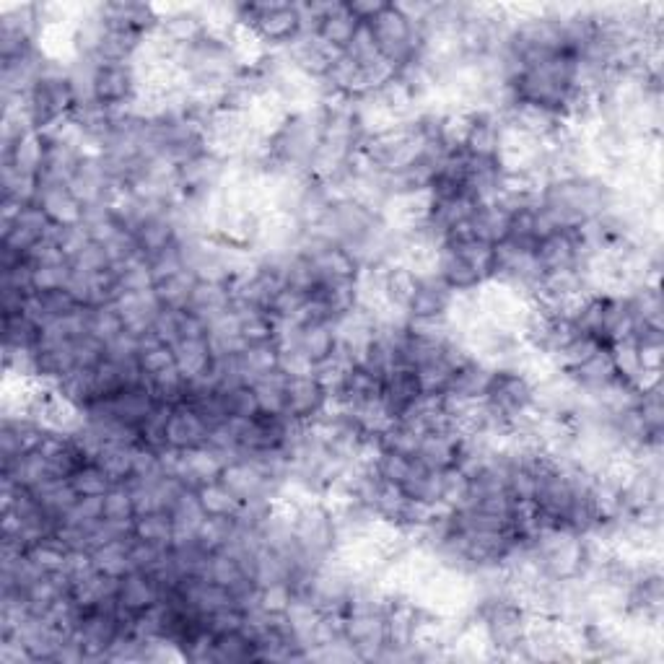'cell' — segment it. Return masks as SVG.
<instances>
[{"mask_svg":"<svg viewBox=\"0 0 664 664\" xmlns=\"http://www.w3.org/2000/svg\"><path fill=\"white\" fill-rule=\"evenodd\" d=\"M244 576H249V574L244 571L242 563H239L234 556H229V553H224V550H221V553H213V556H211V563H208V574H205V579L213 581V584H218V587L231 589V587H237Z\"/></svg>","mask_w":664,"mask_h":664,"instance_id":"cell-49","label":"cell"},{"mask_svg":"<svg viewBox=\"0 0 664 664\" xmlns=\"http://www.w3.org/2000/svg\"><path fill=\"white\" fill-rule=\"evenodd\" d=\"M96 465L102 467L104 473L109 475V480L115 483V486H125L133 480V447H120V444H109L102 454H99V460Z\"/></svg>","mask_w":664,"mask_h":664,"instance_id":"cell-39","label":"cell"},{"mask_svg":"<svg viewBox=\"0 0 664 664\" xmlns=\"http://www.w3.org/2000/svg\"><path fill=\"white\" fill-rule=\"evenodd\" d=\"M415 288H418V275L413 270L405 268V265H384V296H387V304L408 312Z\"/></svg>","mask_w":664,"mask_h":664,"instance_id":"cell-34","label":"cell"},{"mask_svg":"<svg viewBox=\"0 0 664 664\" xmlns=\"http://www.w3.org/2000/svg\"><path fill=\"white\" fill-rule=\"evenodd\" d=\"M102 519V496H86L78 498L68 514L63 517V524L68 527H91Z\"/></svg>","mask_w":664,"mask_h":664,"instance_id":"cell-54","label":"cell"},{"mask_svg":"<svg viewBox=\"0 0 664 664\" xmlns=\"http://www.w3.org/2000/svg\"><path fill=\"white\" fill-rule=\"evenodd\" d=\"M239 374L247 384L260 379L262 374L278 369V345L275 343H262V345H247L237 356Z\"/></svg>","mask_w":664,"mask_h":664,"instance_id":"cell-32","label":"cell"},{"mask_svg":"<svg viewBox=\"0 0 664 664\" xmlns=\"http://www.w3.org/2000/svg\"><path fill=\"white\" fill-rule=\"evenodd\" d=\"M39 340H42V327L29 320L26 314L3 317V345L24 348V351H37Z\"/></svg>","mask_w":664,"mask_h":664,"instance_id":"cell-37","label":"cell"},{"mask_svg":"<svg viewBox=\"0 0 664 664\" xmlns=\"http://www.w3.org/2000/svg\"><path fill=\"white\" fill-rule=\"evenodd\" d=\"M566 371V377L574 382V387L579 392H597L607 384H613L618 377V371H615L613 356H610V348H597L589 358H584L581 364L571 366Z\"/></svg>","mask_w":664,"mask_h":664,"instance_id":"cell-13","label":"cell"},{"mask_svg":"<svg viewBox=\"0 0 664 664\" xmlns=\"http://www.w3.org/2000/svg\"><path fill=\"white\" fill-rule=\"evenodd\" d=\"M213 662L216 664H237V662H255V641L247 633H221L216 636L213 646Z\"/></svg>","mask_w":664,"mask_h":664,"instance_id":"cell-36","label":"cell"},{"mask_svg":"<svg viewBox=\"0 0 664 664\" xmlns=\"http://www.w3.org/2000/svg\"><path fill=\"white\" fill-rule=\"evenodd\" d=\"M164 597L161 592V584L154 574H146V571H130L128 576L120 579V592H117V600L125 613L138 615L146 613L151 607H156Z\"/></svg>","mask_w":664,"mask_h":664,"instance_id":"cell-12","label":"cell"},{"mask_svg":"<svg viewBox=\"0 0 664 664\" xmlns=\"http://www.w3.org/2000/svg\"><path fill=\"white\" fill-rule=\"evenodd\" d=\"M454 299L457 294L441 281L439 275H421L413 301L408 304L410 322H447Z\"/></svg>","mask_w":664,"mask_h":664,"instance_id":"cell-6","label":"cell"},{"mask_svg":"<svg viewBox=\"0 0 664 664\" xmlns=\"http://www.w3.org/2000/svg\"><path fill=\"white\" fill-rule=\"evenodd\" d=\"M436 275L452 288L454 294H475L483 283H488V275L483 270L475 268L473 262L457 255L454 249L444 247V244L436 255Z\"/></svg>","mask_w":664,"mask_h":664,"instance_id":"cell-8","label":"cell"},{"mask_svg":"<svg viewBox=\"0 0 664 664\" xmlns=\"http://www.w3.org/2000/svg\"><path fill=\"white\" fill-rule=\"evenodd\" d=\"M115 309L117 314H120L125 330L138 335V338L151 332L156 314L161 312L159 301H156L154 296V288H151V291H141V294H122L120 299L115 301Z\"/></svg>","mask_w":664,"mask_h":664,"instance_id":"cell-17","label":"cell"},{"mask_svg":"<svg viewBox=\"0 0 664 664\" xmlns=\"http://www.w3.org/2000/svg\"><path fill=\"white\" fill-rule=\"evenodd\" d=\"M68 480H71L73 491H76L81 498L104 496L109 488L115 486V483L109 480V475L104 473L102 467L96 465V462H86V465H81Z\"/></svg>","mask_w":664,"mask_h":664,"instance_id":"cell-45","label":"cell"},{"mask_svg":"<svg viewBox=\"0 0 664 664\" xmlns=\"http://www.w3.org/2000/svg\"><path fill=\"white\" fill-rule=\"evenodd\" d=\"M387 6V0H345V8L358 24H371Z\"/></svg>","mask_w":664,"mask_h":664,"instance_id":"cell-59","label":"cell"},{"mask_svg":"<svg viewBox=\"0 0 664 664\" xmlns=\"http://www.w3.org/2000/svg\"><path fill=\"white\" fill-rule=\"evenodd\" d=\"M26 556L32 558L45 574H60L68 566L71 550L65 548L58 537H47V540H39V543H34L32 548L26 550Z\"/></svg>","mask_w":664,"mask_h":664,"instance_id":"cell-40","label":"cell"},{"mask_svg":"<svg viewBox=\"0 0 664 664\" xmlns=\"http://www.w3.org/2000/svg\"><path fill=\"white\" fill-rule=\"evenodd\" d=\"M34 203L42 205V211L55 226L83 224V205L68 185H39Z\"/></svg>","mask_w":664,"mask_h":664,"instance_id":"cell-15","label":"cell"},{"mask_svg":"<svg viewBox=\"0 0 664 664\" xmlns=\"http://www.w3.org/2000/svg\"><path fill=\"white\" fill-rule=\"evenodd\" d=\"M47 239H52V242L63 249V255L68 257V262L76 260L83 249L94 242V239H91V234H89V229H86L83 224H78V226H52L50 237H47Z\"/></svg>","mask_w":664,"mask_h":664,"instance_id":"cell-50","label":"cell"},{"mask_svg":"<svg viewBox=\"0 0 664 664\" xmlns=\"http://www.w3.org/2000/svg\"><path fill=\"white\" fill-rule=\"evenodd\" d=\"M286 382H288V374H283L281 369L268 371V374H262L260 379L252 382V390H255L260 413H268V415L288 413L286 410Z\"/></svg>","mask_w":664,"mask_h":664,"instance_id":"cell-29","label":"cell"},{"mask_svg":"<svg viewBox=\"0 0 664 664\" xmlns=\"http://www.w3.org/2000/svg\"><path fill=\"white\" fill-rule=\"evenodd\" d=\"M32 265V262H29ZM71 262H55V265H32V291L34 294H50L60 291L71 281Z\"/></svg>","mask_w":664,"mask_h":664,"instance_id":"cell-48","label":"cell"},{"mask_svg":"<svg viewBox=\"0 0 664 664\" xmlns=\"http://www.w3.org/2000/svg\"><path fill=\"white\" fill-rule=\"evenodd\" d=\"M237 530V522L234 519H218V517H205L203 524L198 530V545L208 553H221V550L229 545V540L234 537Z\"/></svg>","mask_w":664,"mask_h":664,"instance_id":"cell-43","label":"cell"},{"mask_svg":"<svg viewBox=\"0 0 664 664\" xmlns=\"http://www.w3.org/2000/svg\"><path fill=\"white\" fill-rule=\"evenodd\" d=\"M71 268L78 270V273H104L107 268H112V262H109L107 252L104 247H99L96 242H91L89 247L83 249L81 255L71 262Z\"/></svg>","mask_w":664,"mask_h":664,"instance_id":"cell-56","label":"cell"},{"mask_svg":"<svg viewBox=\"0 0 664 664\" xmlns=\"http://www.w3.org/2000/svg\"><path fill=\"white\" fill-rule=\"evenodd\" d=\"M400 488L415 504L441 506L444 504V470H431L415 460L413 473Z\"/></svg>","mask_w":664,"mask_h":664,"instance_id":"cell-20","label":"cell"},{"mask_svg":"<svg viewBox=\"0 0 664 664\" xmlns=\"http://www.w3.org/2000/svg\"><path fill=\"white\" fill-rule=\"evenodd\" d=\"M117 283H120L122 294H141L154 288V275L148 268L146 257H135L117 268Z\"/></svg>","mask_w":664,"mask_h":664,"instance_id":"cell-46","label":"cell"},{"mask_svg":"<svg viewBox=\"0 0 664 664\" xmlns=\"http://www.w3.org/2000/svg\"><path fill=\"white\" fill-rule=\"evenodd\" d=\"M148 268H151V275H154V283L164 281L169 275L182 273L185 268V260H182V249H179V242L174 247L164 249L159 255L148 257Z\"/></svg>","mask_w":664,"mask_h":664,"instance_id":"cell-53","label":"cell"},{"mask_svg":"<svg viewBox=\"0 0 664 664\" xmlns=\"http://www.w3.org/2000/svg\"><path fill=\"white\" fill-rule=\"evenodd\" d=\"M332 397L327 384L317 374L307 377H288L286 382V410L294 415L296 421L312 423L317 421L327 408H330Z\"/></svg>","mask_w":664,"mask_h":664,"instance_id":"cell-4","label":"cell"},{"mask_svg":"<svg viewBox=\"0 0 664 664\" xmlns=\"http://www.w3.org/2000/svg\"><path fill=\"white\" fill-rule=\"evenodd\" d=\"M462 436L457 431H426L421 434L415 460L431 470H449L460 462Z\"/></svg>","mask_w":664,"mask_h":664,"instance_id":"cell-14","label":"cell"},{"mask_svg":"<svg viewBox=\"0 0 664 664\" xmlns=\"http://www.w3.org/2000/svg\"><path fill=\"white\" fill-rule=\"evenodd\" d=\"M102 517L109 522L117 524H128L133 527L135 522V504H133V493H130L128 483L125 486H112L102 496Z\"/></svg>","mask_w":664,"mask_h":664,"instance_id":"cell-41","label":"cell"},{"mask_svg":"<svg viewBox=\"0 0 664 664\" xmlns=\"http://www.w3.org/2000/svg\"><path fill=\"white\" fill-rule=\"evenodd\" d=\"M358 21L353 19L345 3H327V11L317 26V37L335 52H345L358 32Z\"/></svg>","mask_w":664,"mask_h":664,"instance_id":"cell-19","label":"cell"},{"mask_svg":"<svg viewBox=\"0 0 664 664\" xmlns=\"http://www.w3.org/2000/svg\"><path fill=\"white\" fill-rule=\"evenodd\" d=\"M130 537H122V540H115V543L99 545V548L91 550V563H94V569L99 574L115 576V579H122V576H128L133 571V563H130Z\"/></svg>","mask_w":664,"mask_h":664,"instance_id":"cell-27","label":"cell"},{"mask_svg":"<svg viewBox=\"0 0 664 664\" xmlns=\"http://www.w3.org/2000/svg\"><path fill=\"white\" fill-rule=\"evenodd\" d=\"M239 317V335L247 345L275 343V317L265 309H247L234 304Z\"/></svg>","mask_w":664,"mask_h":664,"instance_id":"cell-31","label":"cell"},{"mask_svg":"<svg viewBox=\"0 0 664 664\" xmlns=\"http://www.w3.org/2000/svg\"><path fill=\"white\" fill-rule=\"evenodd\" d=\"M501 133H504V117L488 109H470V128L462 148L473 156L496 159Z\"/></svg>","mask_w":664,"mask_h":664,"instance_id":"cell-11","label":"cell"},{"mask_svg":"<svg viewBox=\"0 0 664 664\" xmlns=\"http://www.w3.org/2000/svg\"><path fill=\"white\" fill-rule=\"evenodd\" d=\"M641 421H644L646 431L652 434V439L662 441L664 431V397H662V382H652L649 387H644L639 395V403H636Z\"/></svg>","mask_w":664,"mask_h":664,"instance_id":"cell-38","label":"cell"},{"mask_svg":"<svg viewBox=\"0 0 664 664\" xmlns=\"http://www.w3.org/2000/svg\"><path fill=\"white\" fill-rule=\"evenodd\" d=\"M172 353L174 364L185 374L187 382L203 377L213 364V353L208 340H177V343L172 345Z\"/></svg>","mask_w":664,"mask_h":664,"instance_id":"cell-25","label":"cell"},{"mask_svg":"<svg viewBox=\"0 0 664 664\" xmlns=\"http://www.w3.org/2000/svg\"><path fill=\"white\" fill-rule=\"evenodd\" d=\"M415 460L413 457H405V454L397 452H387V449H379V454L374 457V470H377L379 478L384 483H390V486H403L405 480L410 478L413 473Z\"/></svg>","mask_w":664,"mask_h":664,"instance_id":"cell-42","label":"cell"},{"mask_svg":"<svg viewBox=\"0 0 664 664\" xmlns=\"http://www.w3.org/2000/svg\"><path fill=\"white\" fill-rule=\"evenodd\" d=\"M133 537L146 540L159 548H172L174 543V522L169 511H151V514H141L133 522Z\"/></svg>","mask_w":664,"mask_h":664,"instance_id":"cell-33","label":"cell"},{"mask_svg":"<svg viewBox=\"0 0 664 664\" xmlns=\"http://www.w3.org/2000/svg\"><path fill=\"white\" fill-rule=\"evenodd\" d=\"M195 493H198V501L200 506H203L205 517L237 519L242 501H239V498L221 483V480L205 483V486L195 488Z\"/></svg>","mask_w":664,"mask_h":664,"instance_id":"cell-30","label":"cell"},{"mask_svg":"<svg viewBox=\"0 0 664 664\" xmlns=\"http://www.w3.org/2000/svg\"><path fill=\"white\" fill-rule=\"evenodd\" d=\"M345 55H348L351 60H356L358 65H371V63H377V60H382V52H379L377 39H374V34H371L369 24L358 26V32L353 34V42L348 45Z\"/></svg>","mask_w":664,"mask_h":664,"instance_id":"cell-52","label":"cell"},{"mask_svg":"<svg viewBox=\"0 0 664 664\" xmlns=\"http://www.w3.org/2000/svg\"><path fill=\"white\" fill-rule=\"evenodd\" d=\"M133 237L135 242H138V252H141L146 260L164 252V249L174 247V244H177V226H174L172 221V213L154 218V221H146L141 229L135 231Z\"/></svg>","mask_w":664,"mask_h":664,"instance_id":"cell-26","label":"cell"},{"mask_svg":"<svg viewBox=\"0 0 664 664\" xmlns=\"http://www.w3.org/2000/svg\"><path fill=\"white\" fill-rule=\"evenodd\" d=\"M141 78L133 63H102L94 78V99L109 109H135Z\"/></svg>","mask_w":664,"mask_h":664,"instance_id":"cell-3","label":"cell"},{"mask_svg":"<svg viewBox=\"0 0 664 664\" xmlns=\"http://www.w3.org/2000/svg\"><path fill=\"white\" fill-rule=\"evenodd\" d=\"M291 587L288 584H270V587H262V610L268 613H286V607L291 605Z\"/></svg>","mask_w":664,"mask_h":664,"instance_id":"cell-58","label":"cell"},{"mask_svg":"<svg viewBox=\"0 0 664 664\" xmlns=\"http://www.w3.org/2000/svg\"><path fill=\"white\" fill-rule=\"evenodd\" d=\"M226 460L216 449L211 447H200L190 449V452H182V462H179L177 480H182L187 488H200L205 483H213V480L221 478V470H224Z\"/></svg>","mask_w":664,"mask_h":664,"instance_id":"cell-16","label":"cell"},{"mask_svg":"<svg viewBox=\"0 0 664 664\" xmlns=\"http://www.w3.org/2000/svg\"><path fill=\"white\" fill-rule=\"evenodd\" d=\"M86 322H89L91 338L102 340L104 345H107L109 340H115L120 332H125V325H122L115 304H107V307H89Z\"/></svg>","mask_w":664,"mask_h":664,"instance_id":"cell-44","label":"cell"},{"mask_svg":"<svg viewBox=\"0 0 664 664\" xmlns=\"http://www.w3.org/2000/svg\"><path fill=\"white\" fill-rule=\"evenodd\" d=\"M32 496L37 498V504L42 506L47 514H52V517L60 519V522H63L65 514H68V511L76 506L78 498H81L76 491H73L71 480L68 478L42 480L39 486L32 488Z\"/></svg>","mask_w":664,"mask_h":664,"instance_id":"cell-23","label":"cell"},{"mask_svg":"<svg viewBox=\"0 0 664 664\" xmlns=\"http://www.w3.org/2000/svg\"><path fill=\"white\" fill-rule=\"evenodd\" d=\"M309 296L325 304V309L332 314L335 322L345 317V314H351L353 309H358L356 281H322L317 283V288Z\"/></svg>","mask_w":664,"mask_h":664,"instance_id":"cell-24","label":"cell"},{"mask_svg":"<svg viewBox=\"0 0 664 664\" xmlns=\"http://www.w3.org/2000/svg\"><path fill=\"white\" fill-rule=\"evenodd\" d=\"M509 218L511 213L504 211L498 203H480L470 221H467V226L473 231V237L496 247L509 237Z\"/></svg>","mask_w":664,"mask_h":664,"instance_id":"cell-21","label":"cell"},{"mask_svg":"<svg viewBox=\"0 0 664 664\" xmlns=\"http://www.w3.org/2000/svg\"><path fill=\"white\" fill-rule=\"evenodd\" d=\"M198 275L192 270H182L177 275H169L164 281L154 283V296L161 309H187L190 307L192 291H195Z\"/></svg>","mask_w":664,"mask_h":664,"instance_id":"cell-28","label":"cell"},{"mask_svg":"<svg viewBox=\"0 0 664 664\" xmlns=\"http://www.w3.org/2000/svg\"><path fill=\"white\" fill-rule=\"evenodd\" d=\"M208 434H211V426L190 405L182 403L172 408L169 423H166V447L177 449V452L200 449L208 444Z\"/></svg>","mask_w":664,"mask_h":664,"instance_id":"cell-7","label":"cell"},{"mask_svg":"<svg viewBox=\"0 0 664 664\" xmlns=\"http://www.w3.org/2000/svg\"><path fill=\"white\" fill-rule=\"evenodd\" d=\"M296 348L314 364V369H320L327 364L335 351H338V335L332 325H304L296 338Z\"/></svg>","mask_w":664,"mask_h":664,"instance_id":"cell-22","label":"cell"},{"mask_svg":"<svg viewBox=\"0 0 664 664\" xmlns=\"http://www.w3.org/2000/svg\"><path fill=\"white\" fill-rule=\"evenodd\" d=\"M133 478H143V480L161 478L159 452L143 447V444L133 447Z\"/></svg>","mask_w":664,"mask_h":664,"instance_id":"cell-57","label":"cell"},{"mask_svg":"<svg viewBox=\"0 0 664 664\" xmlns=\"http://www.w3.org/2000/svg\"><path fill=\"white\" fill-rule=\"evenodd\" d=\"M491 374V364L480 361V358H470L465 366L454 371L449 392L444 397H452V400H460V403H480L483 395H486L488 382H491Z\"/></svg>","mask_w":664,"mask_h":664,"instance_id":"cell-18","label":"cell"},{"mask_svg":"<svg viewBox=\"0 0 664 664\" xmlns=\"http://www.w3.org/2000/svg\"><path fill=\"white\" fill-rule=\"evenodd\" d=\"M237 26L249 29L268 50H281L301 34L296 3H237Z\"/></svg>","mask_w":664,"mask_h":664,"instance_id":"cell-2","label":"cell"},{"mask_svg":"<svg viewBox=\"0 0 664 664\" xmlns=\"http://www.w3.org/2000/svg\"><path fill=\"white\" fill-rule=\"evenodd\" d=\"M379 449H387V452L405 454V457H413L418 454V444H421V434L410 428L408 423L395 421L382 436H379Z\"/></svg>","mask_w":664,"mask_h":664,"instance_id":"cell-47","label":"cell"},{"mask_svg":"<svg viewBox=\"0 0 664 664\" xmlns=\"http://www.w3.org/2000/svg\"><path fill=\"white\" fill-rule=\"evenodd\" d=\"M138 361H141L143 374H146V377H154V374H159V371L174 366V353L169 345L156 343V345H151V348H143L141 356H138Z\"/></svg>","mask_w":664,"mask_h":664,"instance_id":"cell-55","label":"cell"},{"mask_svg":"<svg viewBox=\"0 0 664 664\" xmlns=\"http://www.w3.org/2000/svg\"><path fill=\"white\" fill-rule=\"evenodd\" d=\"M421 397L418 382H415V371L408 369V366H397L382 379V405L390 413L392 421H400Z\"/></svg>","mask_w":664,"mask_h":664,"instance_id":"cell-10","label":"cell"},{"mask_svg":"<svg viewBox=\"0 0 664 664\" xmlns=\"http://www.w3.org/2000/svg\"><path fill=\"white\" fill-rule=\"evenodd\" d=\"M224 400L226 410H229V418H255V415L260 413V405H257L252 384L229 387V390H224Z\"/></svg>","mask_w":664,"mask_h":664,"instance_id":"cell-51","label":"cell"},{"mask_svg":"<svg viewBox=\"0 0 664 664\" xmlns=\"http://www.w3.org/2000/svg\"><path fill=\"white\" fill-rule=\"evenodd\" d=\"M26 117L37 133H47L52 125L73 115L76 94H73L71 76H68V60H58L47 55L42 73L24 96Z\"/></svg>","mask_w":664,"mask_h":664,"instance_id":"cell-1","label":"cell"},{"mask_svg":"<svg viewBox=\"0 0 664 664\" xmlns=\"http://www.w3.org/2000/svg\"><path fill=\"white\" fill-rule=\"evenodd\" d=\"M413 371H415V382H418V390H421L423 397L441 400V397L449 392L454 369L444 361V356L436 358V361H428V364H421Z\"/></svg>","mask_w":664,"mask_h":664,"instance_id":"cell-35","label":"cell"},{"mask_svg":"<svg viewBox=\"0 0 664 664\" xmlns=\"http://www.w3.org/2000/svg\"><path fill=\"white\" fill-rule=\"evenodd\" d=\"M0 164L11 166L13 172L39 177L45 164V135L29 130L13 143H0Z\"/></svg>","mask_w":664,"mask_h":664,"instance_id":"cell-9","label":"cell"},{"mask_svg":"<svg viewBox=\"0 0 664 664\" xmlns=\"http://www.w3.org/2000/svg\"><path fill=\"white\" fill-rule=\"evenodd\" d=\"M218 480H221L242 504L244 501H255V498H270V501H275V498L283 493L281 483L270 480L268 475L257 470V467L247 460L226 462Z\"/></svg>","mask_w":664,"mask_h":664,"instance_id":"cell-5","label":"cell"}]
</instances>
